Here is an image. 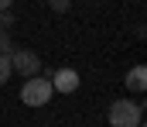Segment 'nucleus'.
Here are the masks:
<instances>
[{"label": "nucleus", "instance_id": "1", "mask_svg": "<svg viewBox=\"0 0 147 127\" xmlns=\"http://www.w3.org/2000/svg\"><path fill=\"white\" fill-rule=\"evenodd\" d=\"M106 120H110L113 127H140L144 107L134 103V100H113L110 110H106Z\"/></svg>", "mask_w": 147, "mask_h": 127}, {"label": "nucleus", "instance_id": "2", "mask_svg": "<svg viewBox=\"0 0 147 127\" xmlns=\"http://www.w3.org/2000/svg\"><path fill=\"white\" fill-rule=\"evenodd\" d=\"M51 79L48 76H28V83L21 86V103L24 107H45L51 100Z\"/></svg>", "mask_w": 147, "mask_h": 127}, {"label": "nucleus", "instance_id": "3", "mask_svg": "<svg viewBox=\"0 0 147 127\" xmlns=\"http://www.w3.org/2000/svg\"><path fill=\"white\" fill-rule=\"evenodd\" d=\"M7 58H10V69L17 76H38L41 72V55H38L34 48H14Z\"/></svg>", "mask_w": 147, "mask_h": 127}, {"label": "nucleus", "instance_id": "4", "mask_svg": "<svg viewBox=\"0 0 147 127\" xmlns=\"http://www.w3.org/2000/svg\"><path fill=\"white\" fill-rule=\"evenodd\" d=\"M51 89H55V93H75V89H79L75 69H55V72H51Z\"/></svg>", "mask_w": 147, "mask_h": 127}, {"label": "nucleus", "instance_id": "5", "mask_svg": "<svg viewBox=\"0 0 147 127\" xmlns=\"http://www.w3.org/2000/svg\"><path fill=\"white\" fill-rule=\"evenodd\" d=\"M127 89H134V93H144L147 89V69L144 65H134L127 72Z\"/></svg>", "mask_w": 147, "mask_h": 127}, {"label": "nucleus", "instance_id": "6", "mask_svg": "<svg viewBox=\"0 0 147 127\" xmlns=\"http://www.w3.org/2000/svg\"><path fill=\"white\" fill-rule=\"evenodd\" d=\"M14 48H17V45L10 41V31H7V28H0V55H10Z\"/></svg>", "mask_w": 147, "mask_h": 127}, {"label": "nucleus", "instance_id": "7", "mask_svg": "<svg viewBox=\"0 0 147 127\" xmlns=\"http://www.w3.org/2000/svg\"><path fill=\"white\" fill-rule=\"evenodd\" d=\"M10 72H14V69H10V58H7V55H0V86L10 79Z\"/></svg>", "mask_w": 147, "mask_h": 127}, {"label": "nucleus", "instance_id": "8", "mask_svg": "<svg viewBox=\"0 0 147 127\" xmlns=\"http://www.w3.org/2000/svg\"><path fill=\"white\" fill-rule=\"evenodd\" d=\"M0 28H14V10H0Z\"/></svg>", "mask_w": 147, "mask_h": 127}, {"label": "nucleus", "instance_id": "9", "mask_svg": "<svg viewBox=\"0 0 147 127\" xmlns=\"http://www.w3.org/2000/svg\"><path fill=\"white\" fill-rule=\"evenodd\" d=\"M48 3H51V10H55V14H65V10L72 7V0H48Z\"/></svg>", "mask_w": 147, "mask_h": 127}, {"label": "nucleus", "instance_id": "10", "mask_svg": "<svg viewBox=\"0 0 147 127\" xmlns=\"http://www.w3.org/2000/svg\"><path fill=\"white\" fill-rule=\"evenodd\" d=\"M14 7V0H0V10H10Z\"/></svg>", "mask_w": 147, "mask_h": 127}]
</instances>
